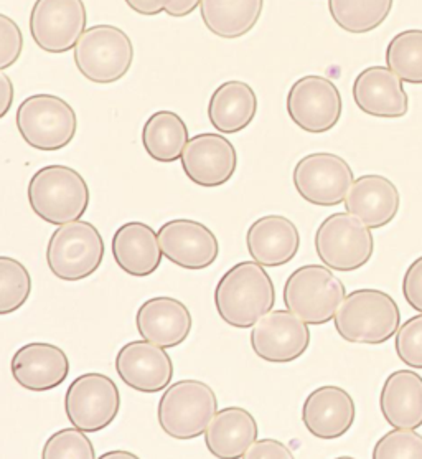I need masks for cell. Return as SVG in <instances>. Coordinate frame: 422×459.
Instances as JSON below:
<instances>
[{
  "instance_id": "obj_1",
  "label": "cell",
  "mask_w": 422,
  "mask_h": 459,
  "mask_svg": "<svg viewBox=\"0 0 422 459\" xmlns=\"http://www.w3.org/2000/svg\"><path fill=\"white\" fill-rule=\"evenodd\" d=\"M276 288L258 261H241L228 270L215 290L220 317L231 327L251 329L272 311Z\"/></svg>"
},
{
  "instance_id": "obj_2",
  "label": "cell",
  "mask_w": 422,
  "mask_h": 459,
  "mask_svg": "<svg viewBox=\"0 0 422 459\" xmlns=\"http://www.w3.org/2000/svg\"><path fill=\"white\" fill-rule=\"evenodd\" d=\"M333 323L350 344L382 345L398 333L401 311L388 292L355 290L343 299Z\"/></svg>"
},
{
  "instance_id": "obj_3",
  "label": "cell",
  "mask_w": 422,
  "mask_h": 459,
  "mask_svg": "<svg viewBox=\"0 0 422 459\" xmlns=\"http://www.w3.org/2000/svg\"><path fill=\"white\" fill-rule=\"evenodd\" d=\"M27 197L37 217L50 225H66L82 219L90 207V187L82 174L68 166H47L35 172Z\"/></svg>"
},
{
  "instance_id": "obj_4",
  "label": "cell",
  "mask_w": 422,
  "mask_h": 459,
  "mask_svg": "<svg viewBox=\"0 0 422 459\" xmlns=\"http://www.w3.org/2000/svg\"><path fill=\"white\" fill-rule=\"evenodd\" d=\"M217 413L218 398L211 386L192 378L167 386L157 408L160 429L176 439L202 437Z\"/></svg>"
},
{
  "instance_id": "obj_5",
  "label": "cell",
  "mask_w": 422,
  "mask_h": 459,
  "mask_svg": "<svg viewBox=\"0 0 422 459\" xmlns=\"http://www.w3.org/2000/svg\"><path fill=\"white\" fill-rule=\"evenodd\" d=\"M73 52L78 72L91 83H116L134 62L133 40L114 25L88 27Z\"/></svg>"
},
{
  "instance_id": "obj_6",
  "label": "cell",
  "mask_w": 422,
  "mask_h": 459,
  "mask_svg": "<svg viewBox=\"0 0 422 459\" xmlns=\"http://www.w3.org/2000/svg\"><path fill=\"white\" fill-rule=\"evenodd\" d=\"M15 123L27 146L47 152L68 146L78 131V117L73 106L50 93L31 94L23 100Z\"/></svg>"
},
{
  "instance_id": "obj_7",
  "label": "cell",
  "mask_w": 422,
  "mask_h": 459,
  "mask_svg": "<svg viewBox=\"0 0 422 459\" xmlns=\"http://www.w3.org/2000/svg\"><path fill=\"white\" fill-rule=\"evenodd\" d=\"M345 298V284L322 264L300 266L284 286L286 307L309 325L330 323Z\"/></svg>"
},
{
  "instance_id": "obj_8",
  "label": "cell",
  "mask_w": 422,
  "mask_h": 459,
  "mask_svg": "<svg viewBox=\"0 0 422 459\" xmlns=\"http://www.w3.org/2000/svg\"><path fill=\"white\" fill-rule=\"evenodd\" d=\"M104 240L90 221L76 220L53 231L47 247L50 272L62 281H82L103 264Z\"/></svg>"
},
{
  "instance_id": "obj_9",
  "label": "cell",
  "mask_w": 422,
  "mask_h": 459,
  "mask_svg": "<svg viewBox=\"0 0 422 459\" xmlns=\"http://www.w3.org/2000/svg\"><path fill=\"white\" fill-rule=\"evenodd\" d=\"M320 261L333 272L350 273L363 268L373 256L375 238L370 227L349 212L333 213L320 223L315 233Z\"/></svg>"
},
{
  "instance_id": "obj_10",
  "label": "cell",
  "mask_w": 422,
  "mask_h": 459,
  "mask_svg": "<svg viewBox=\"0 0 422 459\" xmlns=\"http://www.w3.org/2000/svg\"><path fill=\"white\" fill-rule=\"evenodd\" d=\"M121 394L111 377L90 372L73 380L65 395V413L73 427L86 433L108 429L119 415Z\"/></svg>"
},
{
  "instance_id": "obj_11",
  "label": "cell",
  "mask_w": 422,
  "mask_h": 459,
  "mask_svg": "<svg viewBox=\"0 0 422 459\" xmlns=\"http://www.w3.org/2000/svg\"><path fill=\"white\" fill-rule=\"evenodd\" d=\"M288 113L292 123L310 134L329 133L340 121L343 111L341 94L325 76H302L288 94Z\"/></svg>"
},
{
  "instance_id": "obj_12",
  "label": "cell",
  "mask_w": 422,
  "mask_h": 459,
  "mask_svg": "<svg viewBox=\"0 0 422 459\" xmlns=\"http://www.w3.org/2000/svg\"><path fill=\"white\" fill-rule=\"evenodd\" d=\"M300 197L317 207H335L347 199L355 176L350 164L332 152H314L300 159L292 174Z\"/></svg>"
},
{
  "instance_id": "obj_13",
  "label": "cell",
  "mask_w": 422,
  "mask_h": 459,
  "mask_svg": "<svg viewBox=\"0 0 422 459\" xmlns=\"http://www.w3.org/2000/svg\"><path fill=\"white\" fill-rule=\"evenodd\" d=\"M88 23L82 0H35L30 13V33L45 53L60 55L74 50Z\"/></svg>"
},
{
  "instance_id": "obj_14",
  "label": "cell",
  "mask_w": 422,
  "mask_h": 459,
  "mask_svg": "<svg viewBox=\"0 0 422 459\" xmlns=\"http://www.w3.org/2000/svg\"><path fill=\"white\" fill-rule=\"evenodd\" d=\"M309 324L292 311H271L251 331V347L259 359L271 364H289L309 349Z\"/></svg>"
},
{
  "instance_id": "obj_15",
  "label": "cell",
  "mask_w": 422,
  "mask_h": 459,
  "mask_svg": "<svg viewBox=\"0 0 422 459\" xmlns=\"http://www.w3.org/2000/svg\"><path fill=\"white\" fill-rule=\"evenodd\" d=\"M116 372L124 384L141 394H159L172 384L174 362L164 347L133 341L116 355Z\"/></svg>"
},
{
  "instance_id": "obj_16",
  "label": "cell",
  "mask_w": 422,
  "mask_h": 459,
  "mask_svg": "<svg viewBox=\"0 0 422 459\" xmlns=\"http://www.w3.org/2000/svg\"><path fill=\"white\" fill-rule=\"evenodd\" d=\"M164 256L185 270H205L218 258L217 235L203 223L190 219L170 220L159 230Z\"/></svg>"
},
{
  "instance_id": "obj_17",
  "label": "cell",
  "mask_w": 422,
  "mask_h": 459,
  "mask_svg": "<svg viewBox=\"0 0 422 459\" xmlns=\"http://www.w3.org/2000/svg\"><path fill=\"white\" fill-rule=\"evenodd\" d=\"M180 160L186 178L200 187H221L237 169V149L217 133L192 137Z\"/></svg>"
},
{
  "instance_id": "obj_18",
  "label": "cell",
  "mask_w": 422,
  "mask_h": 459,
  "mask_svg": "<svg viewBox=\"0 0 422 459\" xmlns=\"http://www.w3.org/2000/svg\"><path fill=\"white\" fill-rule=\"evenodd\" d=\"M402 83L392 68L368 66L353 83V100L365 115L400 119L409 109V98Z\"/></svg>"
},
{
  "instance_id": "obj_19",
  "label": "cell",
  "mask_w": 422,
  "mask_h": 459,
  "mask_svg": "<svg viewBox=\"0 0 422 459\" xmlns=\"http://www.w3.org/2000/svg\"><path fill=\"white\" fill-rule=\"evenodd\" d=\"M357 418V407L341 386L323 385L310 392L302 407V421L312 437L337 439L350 431Z\"/></svg>"
},
{
  "instance_id": "obj_20",
  "label": "cell",
  "mask_w": 422,
  "mask_h": 459,
  "mask_svg": "<svg viewBox=\"0 0 422 459\" xmlns=\"http://www.w3.org/2000/svg\"><path fill=\"white\" fill-rule=\"evenodd\" d=\"M13 380L30 392H48L70 374V359L58 345L30 342L21 347L11 364Z\"/></svg>"
},
{
  "instance_id": "obj_21",
  "label": "cell",
  "mask_w": 422,
  "mask_h": 459,
  "mask_svg": "<svg viewBox=\"0 0 422 459\" xmlns=\"http://www.w3.org/2000/svg\"><path fill=\"white\" fill-rule=\"evenodd\" d=\"M400 207V190L390 178L378 174H366L357 178L345 199V210L371 230L390 225Z\"/></svg>"
},
{
  "instance_id": "obj_22",
  "label": "cell",
  "mask_w": 422,
  "mask_h": 459,
  "mask_svg": "<svg viewBox=\"0 0 422 459\" xmlns=\"http://www.w3.org/2000/svg\"><path fill=\"white\" fill-rule=\"evenodd\" d=\"M192 314L185 304L168 296L145 301L135 316L141 337L164 349L184 344L192 331Z\"/></svg>"
},
{
  "instance_id": "obj_23",
  "label": "cell",
  "mask_w": 422,
  "mask_h": 459,
  "mask_svg": "<svg viewBox=\"0 0 422 459\" xmlns=\"http://www.w3.org/2000/svg\"><path fill=\"white\" fill-rule=\"evenodd\" d=\"M246 247L251 258L264 268L284 266L294 260L299 251V230L288 217L266 215L247 230Z\"/></svg>"
},
{
  "instance_id": "obj_24",
  "label": "cell",
  "mask_w": 422,
  "mask_h": 459,
  "mask_svg": "<svg viewBox=\"0 0 422 459\" xmlns=\"http://www.w3.org/2000/svg\"><path fill=\"white\" fill-rule=\"evenodd\" d=\"M113 256L117 266L129 276L147 278L159 270L164 251L151 225L127 221L114 233Z\"/></svg>"
},
{
  "instance_id": "obj_25",
  "label": "cell",
  "mask_w": 422,
  "mask_h": 459,
  "mask_svg": "<svg viewBox=\"0 0 422 459\" xmlns=\"http://www.w3.org/2000/svg\"><path fill=\"white\" fill-rule=\"evenodd\" d=\"M256 439V420L247 410L239 407L220 410L205 431L206 448L220 459L245 458Z\"/></svg>"
},
{
  "instance_id": "obj_26",
  "label": "cell",
  "mask_w": 422,
  "mask_h": 459,
  "mask_svg": "<svg viewBox=\"0 0 422 459\" xmlns=\"http://www.w3.org/2000/svg\"><path fill=\"white\" fill-rule=\"evenodd\" d=\"M380 408L394 429L422 427V377L414 370L392 372L383 385Z\"/></svg>"
},
{
  "instance_id": "obj_27",
  "label": "cell",
  "mask_w": 422,
  "mask_h": 459,
  "mask_svg": "<svg viewBox=\"0 0 422 459\" xmlns=\"http://www.w3.org/2000/svg\"><path fill=\"white\" fill-rule=\"evenodd\" d=\"M258 113V96L251 84L229 80L220 84L208 103V119L218 133L237 134L251 125Z\"/></svg>"
},
{
  "instance_id": "obj_28",
  "label": "cell",
  "mask_w": 422,
  "mask_h": 459,
  "mask_svg": "<svg viewBox=\"0 0 422 459\" xmlns=\"http://www.w3.org/2000/svg\"><path fill=\"white\" fill-rule=\"evenodd\" d=\"M264 0H202L200 13L206 29L225 40H237L256 27Z\"/></svg>"
},
{
  "instance_id": "obj_29",
  "label": "cell",
  "mask_w": 422,
  "mask_h": 459,
  "mask_svg": "<svg viewBox=\"0 0 422 459\" xmlns=\"http://www.w3.org/2000/svg\"><path fill=\"white\" fill-rule=\"evenodd\" d=\"M185 121L174 111H157L145 121L142 144L145 152L157 162H176L188 144Z\"/></svg>"
},
{
  "instance_id": "obj_30",
  "label": "cell",
  "mask_w": 422,
  "mask_h": 459,
  "mask_svg": "<svg viewBox=\"0 0 422 459\" xmlns=\"http://www.w3.org/2000/svg\"><path fill=\"white\" fill-rule=\"evenodd\" d=\"M394 0H329L330 15L341 30L368 33L390 17Z\"/></svg>"
},
{
  "instance_id": "obj_31",
  "label": "cell",
  "mask_w": 422,
  "mask_h": 459,
  "mask_svg": "<svg viewBox=\"0 0 422 459\" xmlns=\"http://www.w3.org/2000/svg\"><path fill=\"white\" fill-rule=\"evenodd\" d=\"M386 65L404 83L422 84V30L394 35L386 48Z\"/></svg>"
},
{
  "instance_id": "obj_32",
  "label": "cell",
  "mask_w": 422,
  "mask_h": 459,
  "mask_svg": "<svg viewBox=\"0 0 422 459\" xmlns=\"http://www.w3.org/2000/svg\"><path fill=\"white\" fill-rule=\"evenodd\" d=\"M30 292V273L25 264L11 256H0V314L7 316L21 309Z\"/></svg>"
},
{
  "instance_id": "obj_33",
  "label": "cell",
  "mask_w": 422,
  "mask_h": 459,
  "mask_svg": "<svg viewBox=\"0 0 422 459\" xmlns=\"http://www.w3.org/2000/svg\"><path fill=\"white\" fill-rule=\"evenodd\" d=\"M93 441L86 437V431L76 429H65L53 433L45 443L43 459H93Z\"/></svg>"
},
{
  "instance_id": "obj_34",
  "label": "cell",
  "mask_w": 422,
  "mask_h": 459,
  "mask_svg": "<svg viewBox=\"0 0 422 459\" xmlns=\"http://www.w3.org/2000/svg\"><path fill=\"white\" fill-rule=\"evenodd\" d=\"M375 459H422V435L412 429H394L373 449Z\"/></svg>"
},
{
  "instance_id": "obj_35",
  "label": "cell",
  "mask_w": 422,
  "mask_h": 459,
  "mask_svg": "<svg viewBox=\"0 0 422 459\" xmlns=\"http://www.w3.org/2000/svg\"><path fill=\"white\" fill-rule=\"evenodd\" d=\"M394 347L402 364L422 370V313L400 325Z\"/></svg>"
},
{
  "instance_id": "obj_36",
  "label": "cell",
  "mask_w": 422,
  "mask_h": 459,
  "mask_svg": "<svg viewBox=\"0 0 422 459\" xmlns=\"http://www.w3.org/2000/svg\"><path fill=\"white\" fill-rule=\"evenodd\" d=\"M23 35L19 23L5 13H0V70L5 72L21 58Z\"/></svg>"
},
{
  "instance_id": "obj_37",
  "label": "cell",
  "mask_w": 422,
  "mask_h": 459,
  "mask_svg": "<svg viewBox=\"0 0 422 459\" xmlns=\"http://www.w3.org/2000/svg\"><path fill=\"white\" fill-rule=\"evenodd\" d=\"M402 294L414 311L422 313V256L412 261L404 273Z\"/></svg>"
},
{
  "instance_id": "obj_38",
  "label": "cell",
  "mask_w": 422,
  "mask_h": 459,
  "mask_svg": "<svg viewBox=\"0 0 422 459\" xmlns=\"http://www.w3.org/2000/svg\"><path fill=\"white\" fill-rule=\"evenodd\" d=\"M246 459H292L294 453L278 439H256L247 449Z\"/></svg>"
},
{
  "instance_id": "obj_39",
  "label": "cell",
  "mask_w": 422,
  "mask_h": 459,
  "mask_svg": "<svg viewBox=\"0 0 422 459\" xmlns=\"http://www.w3.org/2000/svg\"><path fill=\"white\" fill-rule=\"evenodd\" d=\"M127 4L129 9H133L139 15H159L162 12L167 11V7L174 2V0H124Z\"/></svg>"
},
{
  "instance_id": "obj_40",
  "label": "cell",
  "mask_w": 422,
  "mask_h": 459,
  "mask_svg": "<svg viewBox=\"0 0 422 459\" xmlns=\"http://www.w3.org/2000/svg\"><path fill=\"white\" fill-rule=\"evenodd\" d=\"M0 117H5L7 113L11 111L12 103H13V83H12L11 76L5 72H0Z\"/></svg>"
},
{
  "instance_id": "obj_41",
  "label": "cell",
  "mask_w": 422,
  "mask_h": 459,
  "mask_svg": "<svg viewBox=\"0 0 422 459\" xmlns=\"http://www.w3.org/2000/svg\"><path fill=\"white\" fill-rule=\"evenodd\" d=\"M202 4V0H174L165 13L170 15V17H186L190 15L192 12H195L196 7Z\"/></svg>"
},
{
  "instance_id": "obj_42",
  "label": "cell",
  "mask_w": 422,
  "mask_h": 459,
  "mask_svg": "<svg viewBox=\"0 0 422 459\" xmlns=\"http://www.w3.org/2000/svg\"><path fill=\"white\" fill-rule=\"evenodd\" d=\"M109 458H127V459H135L137 456L133 455V453H129V451H109V453H104L101 459H109Z\"/></svg>"
}]
</instances>
